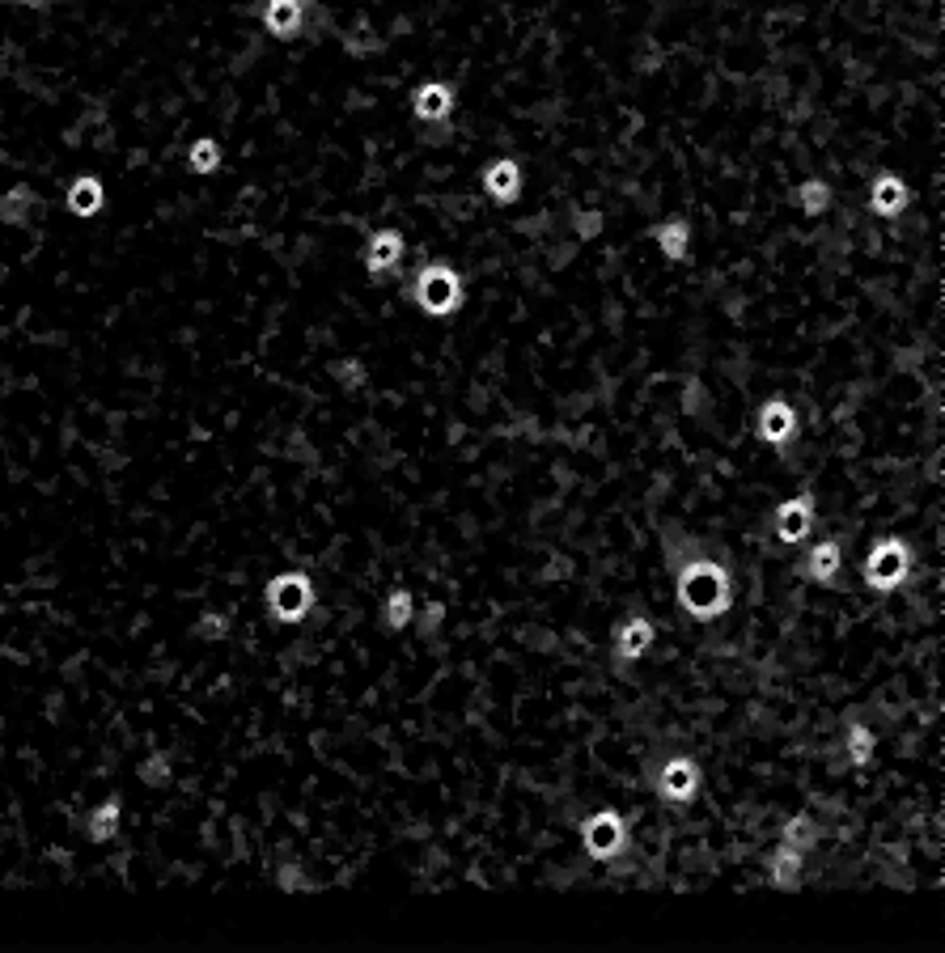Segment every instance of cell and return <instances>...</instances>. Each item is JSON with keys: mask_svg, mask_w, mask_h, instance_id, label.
<instances>
[{"mask_svg": "<svg viewBox=\"0 0 945 953\" xmlns=\"http://www.w3.org/2000/svg\"><path fill=\"white\" fill-rule=\"evenodd\" d=\"M674 593H679V606L695 623H712L721 619L729 602H734V581L729 572L712 560H687L674 577Z\"/></svg>", "mask_w": 945, "mask_h": 953, "instance_id": "6da1fadb", "label": "cell"}, {"mask_svg": "<svg viewBox=\"0 0 945 953\" xmlns=\"http://www.w3.org/2000/svg\"><path fill=\"white\" fill-rule=\"evenodd\" d=\"M412 297L429 318H450L462 305V276L450 263H429V267H420V276L412 284Z\"/></svg>", "mask_w": 945, "mask_h": 953, "instance_id": "7a4b0ae2", "label": "cell"}, {"mask_svg": "<svg viewBox=\"0 0 945 953\" xmlns=\"http://www.w3.org/2000/svg\"><path fill=\"white\" fill-rule=\"evenodd\" d=\"M263 602L276 623H306V615L314 610V581L306 572H280L267 581Z\"/></svg>", "mask_w": 945, "mask_h": 953, "instance_id": "3957f363", "label": "cell"}, {"mask_svg": "<svg viewBox=\"0 0 945 953\" xmlns=\"http://www.w3.org/2000/svg\"><path fill=\"white\" fill-rule=\"evenodd\" d=\"M907 572H912V551H907L903 538H882V543H873V551L865 555V568L861 577L873 593H895Z\"/></svg>", "mask_w": 945, "mask_h": 953, "instance_id": "277c9868", "label": "cell"}, {"mask_svg": "<svg viewBox=\"0 0 945 953\" xmlns=\"http://www.w3.org/2000/svg\"><path fill=\"white\" fill-rule=\"evenodd\" d=\"M581 843H585V856L598 860V865H611L628 852V818L619 814V809H598V814L585 818L581 826Z\"/></svg>", "mask_w": 945, "mask_h": 953, "instance_id": "5b68a950", "label": "cell"}, {"mask_svg": "<svg viewBox=\"0 0 945 953\" xmlns=\"http://www.w3.org/2000/svg\"><path fill=\"white\" fill-rule=\"evenodd\" d=\"M700 793V763L679 754V759H666L662 771H657V797L666 805H687Z\"/></svg>", "mask_w": 945, "mask_h": 953, "instance_id": "8992f818", "label": "cell"}, {"mask_svg": "<svg viewBox=\"0 0 945 953\" xmlns=\"http://www.w3.org/2000/svg\"><path fill=\"white\" fill-rule=\"evenodd\" d=\"M814 496L810 492H801V496H789V500H780V509L772 513V530L780 543H806V538L814 534Z\"/></svg>", "mask_w": 945, "mask_h": 953, "instance_id": "52a82bcc", "label": "cell"}, {"mask_svg": "<svg viewBox=\"0 0 945 953\" xmlns=\"http://www.w3.org/2000/svg\"><path fill=\"white\" fill-rule=\"evenodd\" d=\"M306 5H310V0H263V5H259V22H263V30L272 34V39L289 43V39H297V34L306 30Z\"/></svg>", "mask_w": 945, "mask_h": 953, "instance_id": "ba28073f", "label": "cell"}, {"mask_svg": "<svg viewBox=\"0 0 945 953\" xmlns=\"http://www.w3.org/2000/svg\"><path fill=\"white\" fill-rule=\"evenodd\" d=\"M755 433H759V441H768L772 449L793 445V437H797V407L784 403V399H768V403L759 407Z\"/></svg>", "mask_w": 945, "mask_h": 953, "instance_id": "9c48e42d", "label": "cell"}, {"mask_svg": "<svg viewBox=\"0 0 945 953\" xmlns=\"http://www.w3.org/2000/svg\"><path fill=\"white\" fill-rule=\"evenodd\" d=\"M484 195L492 204H501V208L517 204V200H522V166H517L513 157L488 161V166H484Z\"/></svg>", "mask_w": 945, "mask_h": 953, "instance_id": "30bf717a", "label": "cell"}, {"mask_svg": "<svg viewBox=\"0 0 945 953\" xmlns=\"http://www.w3.org/2000/svg\"><path fill=\"white\" fill-rule=\"evenodd\" d=\"M907 204H912V195H907V183L899 174H878L873 178V187H869V212L873 217H882V221H895L907 212Z\"/></svg>", "mask_w": 945, "mask_h": 953, "instance_id": "8fae6325", "label": "cell"}, {"mask_svg": "<svg viewBox=\"0 0 945 953\" xmlns=\"http://www.w3.org/2000/svg\"><path fill=\"white\" fill-rule=\"evenodd\" d=\"M412 115L420 123H445L454 115V85L450 81H424L412 94Z\"/></svg>", "mask_w": 945, "mask_h": 953, "instance_id": "7c38bea8", "label": "cell"}, {"mask_svg": "<svg viewBox=\"0 0 945 953\" xmlns=\"http://www.w3.org/2000/svg\"><path fill=\"white\" fill-rule=\"evenodd\" d=\"M403 250H407V242H403L399 229H378V233L369 238V246H365V272H369V276L395 272V267L403 263Z\"/></svg>", "mask_w": 945, "mask_h": 953, "instance_id": "4fadbf2b", "label": "cell"}, {"mask_svg": "<svg viewBox=\"0 0 945 953\" xmlns=\"http://www.w3.org/2000/svg\"><path fill=\"white\" fill-rule=\"evenodd\" d=\"M39 212H43L39 191L26 187V183H17V187H9L5 195H0V221L13 225V229H30L34 221H39Z\"/></svg>", "mask_w": 945, "mask_h": 953, "instance_id": "5bb4252c", "label": "cell"}, {"mask_svg": "<svg viewBox=\"0 0 945 953\" xmlns=\"http://www.w3.org/2000/svg\"><path fill=\"white\" fill-rule=\"evenodd\" d=\"M653 636H657V632H653L649 619H640V615H636V619H623V623H619V636H615V657L628 661V665H632V661H645V653L653 649Z\"/></svg>", "mask_w": 945, "mask_h": 953, "instance_id": "9a60e30c", "label": "cell"}, {"mask_svg": "<svg viewBox=\"0 0 945 953\" xmlns=\"http://www.w3.org/2000/svg\"><path fill=\"white\" fill-rule=\"evenodd\" d=\"M102 204H106L102 178H94V174H81V178H73V183H68V212H73V217H81V221L98 217V212H102Z\"/></svg>", "mask_w": 945, "mask_h": 953, "instance_id": "2e32d148", "label": "cell"}, {"mask_svg": "<svg viewBox=\"0 0 945 953\" xmlns=\"http://www.w3.org/2000/svg\"><path fill=\"white\" fill-rule=\"evenodd\" d=\"M653 242L670 263H683L691 255V225L683 217H670V221H662L653 229Z\"/></svg>", "mask_w": 945, "mask_h": 953, "instance_id": "e0dca14e", "label": "cell"}, {"mask_svg": "<svg viewBox=\"0 0 945 953\" xmlns=\"http://www.w3.org/2000/svg\"><path fill=\"white\" fill-rule=\"evenodd\" d=\"M801 865H806V852H797V848H789V843H780V848L772 852V860H768L772 886H776V890H797V886H801Z\"/></svg>", "mask_w": 945, "mask_h": 953, "instance_id": "ac0fdd59", "label": "cell"}, {"mask_svg": "<svg viewBox=\"0 0 945 953\" xmlns=\"http://www.w3.org/2000/svg\"><path fill=\"white\" fill-rule=\"evenodd\" d=\"M840 564H844V551L835 538H827V543H814V551L806 555V577L818 585H831L840 577Z\"/></svg>", "mask_w": 945, "mask_h": 953, "instance_id": "d6986e66", "label": "cell"}, {"mask_svg": "<svg viewBox=\"0 0 945 953\" xmlns=\"http://www.w3.org/2000/svg\"><path fill=\"white\" fill-rule=\"evenodd\" d=\"M119 822H123V801L106 797L98 809H89V822H85L89 843H111L119 835Z\"/></svg>", "mask_w": 945, "mask_h": 953, "instance_id": "ffe728a7", "label": "cell"}, {"mask_svg": "<svg viewBox=\"0 0 945 953\" xmlns=\"http://www.w3.org/2000/svg\"><path fill=\"white\" fill-rule=\"evenodd\" d=\"M793 204H797L801 217H823V212L831 208V183L827 178H806V183H797Z\"/></svg>", "mask_w": 945, "mask_h": 953, "instance_id": "44dd1931", "label": "cell"}, {"mask_svg": "<svg viewBox=\"0 0 945 953\" xmlns=\"http://www.w3.org/2000/svg\"><path fill=\"white\" fill-rule=\"evenodd\" d=\"M416 623V593L412 589H390L386 598V627L390 632H407Z\"/></svg>", "mask_w": 945, "mask_h": 953, "instance_id": "7402d4cb", "label": "cell"}, {"mask_svg": "<svg viewBox=\"0 0 945 953\" xmlns=\"http://www.w3.org/2000/svg\"><path fill=\"white\" fill-rule=\"evenodd\" d=\"M780 843H789V848H797V852H810L818 843V822L810 814H793L780 826Z\"/></svg>", "mask_w": 945, "mask_h": 953, "instance_id": "603a6c76", "label": "cell"}, {"mask_svg": "<svg viewBox=\"0 0 945 953\" xmlns=\"http://www.w3.org/2000/svg\"><path fill=\"white\" fill-rule=\"evenodd\" d=\"M187 170H191V174H217V170H221V145H217V140H212V136L191 140Z\"/></svg>", "mask_w": 945, "mask_h": 953, "instance_id": "cb8c5ba5", "label": "cell"}, {"mask_svg": "<svg viewBox=\"0 0 945 953\" xmlns=\"http://www.w3.org/2000/svg\"><path fill=\"white\" fill-rule=\"evenodd\" d=\"M873 746H878V737H873L861 721H857V725H848V759H852V763L865 767V763L873 759Z\"/></svg>", "mask_w": 945, "mask_h": 953, "instance_id": "d4e9b609", "label": "cell"}, {"mask_svg": "<svg viewBox=\"0 0 945 953\" xmlns=\"http://www.w3.org/2000/svg\"><path fill=\"white\" fill-rule=\"evenodd\" d=\"M140 780H145L149 788H162L170 784V754L166 750H153L145 763H140Z\"/></svg>", "mask_w": 945, "mask_h": 953, "instance_id": "484cf974", "label": "cell"}, {"mask_svg": "<svg viewBox=\"0 0 945 953\" xmlns=\"http://www.w3.org/2000/svg\"><path fill=\"white\" fill-rule=\"evenodd\" d=\"M344 47L352 51V56H373V51H382V39H373L369 26H365V22H356V26L344 34Z\"/></svg>", "mask_w": 945, "mask_h": 953, "instance_id": "4316f807", "label": "cell"}, {"mask_svg": "<svg viewBox=\"0 0 945 953\" xmlns=\"http://www.w3.org/2000/svg\"><path fill=\"white\" fill-rule=\"evenodd\" d=\"M331 373H335V382H340L344 390H365V382H369V373H365L361 361H335Z\"/></svg>", "mask_w": 945, "mask_h": 953, "instance_id": "83f0119b", "label": "cell"}, {"mask_svg": "<svg viewBox=\"0 0 945 953\" xmlns=\"http://www.w3.org/2000/svg\"><path fill=\"white\" fill-rule=\"evenodd\" d=\"M225 632H229L225 615H204L200 623H195V636H204V640H221Z\"/></svg>", "mask_w": 945, "mask_h": 953, "instance_id": "f1b7e54d", "label": "cell"}, {"mask_svg": "<svg viewBox=\"0 0 945 953\" xmlns=\"http://www.w3.org/2000/svg\"><path fill=\"white\" fill-rule=\"evenodd\" d=\"M441 623H445V606H441V602H429V606H424V619H420V632H424V636H437Z\"/></svg>", "mask_w": 945, "mask_h": 953, "instance_id": "f546056e", "label": "cell"}, {"mask_svg": "<svg viewBox=\"0 0 945 953\" xmlns=\"http://www.w3.org/2000/svg\"><path fill=\"white\" fill-rule=\"evenodd\" d=\"M573 225H577V233H581V238H598L602 217H598V212H585V217H573Z\"/></svg>", "mask_w": 945, "mask_h": 953, "instance_id": "4dcf8cb0", "label": "cell"}, {"mask_svg": "<svg viewBox=\"0 0 945 953\" xmlns=\"http://www.w3.org/2000/svg\"><path fill=\"white\" fill-rule=\"evenodd\" d=\"M280 886H284V890H301V869H297V865H284V869H280Z\"/></svg>", "mask_w": 945, "mask_h": 953, "instance_id": "1f68e13d", "label": "cell"}, {"mask_svg": "<svg viewBox=\"0 0 945 953\" xmlns=\"http://www.w3.org/2000/svg\"><path fill=\"white\" fill-rule=\"evenodd\" d=\"M13 5H22V9H47L51 0H13Z\"/></svg>", "mask_w": 945, "mask_h": 953, "instance_id": "d6a6232c", "label": "cell"}, {"mask_svg": "<svg viewBox=\"0 0 945 953\" xmlns=\"http://www.w3.org/2000/svg\"><path fill=\"white\" fill-rule=\"evenodd\" d=\"M0 161H5V153H0Z\"/></svg>", "mask_w": 945, "mask_h": 953, "instance_id": "836d02e7", "label": "cell"}]
</instances>
